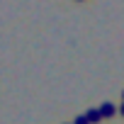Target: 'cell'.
Listing matches in <instances>:
<instances>
[{
  "label": "cell",
  "mask_w": 124,
  "mask_h": 124,
  "mask_svg": "<svg viewBox=\"0 0 124 124\" xmlns=\"http://www.w3.org/2000/svg\"><path fill=\"white\" fill-rule=\"evenodd\" d=\"M73 124H90V122H88V117H85V114H83V117H78V119H76V122H73Z\"/></svg>",
  "instance_id": "3"
},
{
  "label": "cell",
  "mask_w": 124,
  "mask_h": 124,
  "mask_svg": "<svg viewBox=\"0 0 124 124\" xmlns=\"http://www.w3.org/2000/svg\"><path fill=\"white\" fill-rule=\"evenodd\" d=\"M114 112H117V107H114L112 102H105V105L100 107V114H102V119H109V117H114Z\"/></svg>",
  "instance_id": "1"
},
{
  "label": "cell",
  "mask_w": 124,
  "mask_h": 124,
  "mask_svg": "<svg viewBox=\"0 0 124 124\" xmlns=\"http://www.w3.org/2000/svg\"><path fill=\"white\" fill-rule=\"evenodd\" d=\"M85 117H88V122H90V124H97V122L102 119V114H100V109H93V107H90V109L85 112Z\"/></svg>",
  "instance_id": "2"
},
{
  "label": "cell",
  "mask_w": 124,
  "mask_h": 124,
  "mask_svg": "<svg viewBox=\"0 0 124 124\" xmlns=\"http://www.w3.org/2000/svg\"><path fill=\"white\" fill-rule=\"evenodd\" d=\"M122 97H124V93H122Z\"/></svg>",
  "instance_id": "5"
},
{
  "label": "cell",
  "mask_w": 124,
  "mask_h": 124,
  "mask_svg": "<svg viewBox=\"0 0 124 124\" xmlns=\"http://www.w3.org/2000/svg\"><path fill=\"white\" fill-rule=\"evenodd\" d=\"M119 114H122V117H124V105H122V107H119Z\"/></svg>",
  "instance_id": "4"
}]
</instances>
